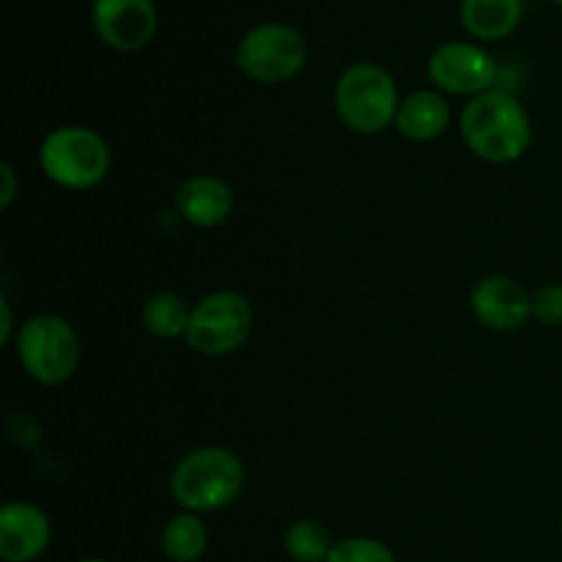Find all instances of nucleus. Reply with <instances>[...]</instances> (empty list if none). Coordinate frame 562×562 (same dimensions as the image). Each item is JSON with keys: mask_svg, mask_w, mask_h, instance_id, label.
Returning a JSON list of instances; mask_svg holds the SVG:
<instances>
[{"mask_svg": "<svg viewBox=\"0 0 562 562\" xmlns=\"http://www.w3.org/2000/svg\"><path fill=\"white\" fill-rule=\"evenodd\" d=\"M176 209L198 228H214L234 212V192L214 176H192L176 190Z\"/></svg>", "mask_w": 562, "mask_h": 562, "instance_id": "f8f14e48", "label": "nucleus"}, {"mask_svg": "<svg viewBox=\"0 0 562 562\" xmlns=\"http://www.w3.org/2000/svg\"><path fill=\"white\" fill-rule=\"evenodd\" d=\"M252 311L250 302L234 291H217L192 307L190 327H187V344L190 349L209 357H223L241 349L250 338Z\"/></svg>", "mask_w": 562, "mask_h": 562, "instance_id": "423d86ee", "label": "nucleus"}, {"mask_svg": "<svg viewBox=\"0 0 562 562\" xmlns=\"http://www.w3.org/2000/svg\"><path fill=\"white\" fill-rule=\"evenodd\" d=\"M461 137L467 148L486 162H514L530 146V115L514 93L486 91L461 113Z\"/></svg>", "mask_w": 562, "mask_h": 562, "instance_id": "f257e3e1", "label": "nucleus"}, {"mask_svg": "<svg viewBox=\"0 0 562 562\" xmlns=\"http://www.w3.org/2000/svg\"><path fill=\"white\" fill-rule=\"evenodd\" d=\"M560 530H562V514H560Z\"/></svg>", "mask_w": 562, "mask_h": 562, "instance_id": "4be33fe9", "label": "nucleus"}, {"mask_svg": "<svg viewBox=\"0 0 562 562\" xmlns=\"http://www.w3.org/2000/svg\"><path fill=\"white\" fill-rule=\"evenodd\" d=\"M80 562H108V560H99V558H88V560H80Z\"/></svg>", "mask_w": 562, "mask_h": 562, "instance_id": "412c9836", "label": "nucleus"}, {"mask_svg": "<svg viewBox=\"0 0 562 562\" xmlns=\"http://www.w3.org/2000/svg\"><path fill=\"white\" fill-rule=\"evenodd\" d=\"M190 316L192 311L187 307V302L179 294H173V291H159V294L148 296V302L143 305V324H146V329L165 340L187 335Z\"/></svg>", "mask_w": 562, "mask_h": 562, "instance_id": "2eb2a0df", "label": "nucleus"}, {"mask_svg": "<svg viewBox=\"0 0 562 562\" xmlns=\"http://www.w3.org/2000/svg\"><path fill=\"white\" fill-rule=\"evenodd\" d=\"M428 75L442 91L461 97H481L497 80V64L486 49L467 42H448L434 49L428 60Z\"/></svg>", "mask_w": 562, "mask_h": 562, "instance_id": "6e6552de", "label": "nucleus"}, {"mask_svg": "<svg viewBox=\"0 0 562 562\" xmlns=\"http://www.w3.org/2000/svg\"><path fill=\"white\" fill-rule=\"evenodd\" d=\"M38 165L58 187L88 190L97 187L110 170V148L86 126H60L44 137Z\"/></svg>", "mask_w": 562, "mask_h": 562, "instance_id": "20e7f679", "label": "nucleus"}, {"mask_svg": "<svg viewBox=\"0 0 562 562\" xmlns=\"http://www.w3.org/2000/svg\"><path fill=\"white\" fill-rule=\"evenodd\" d=\"M554 3H558V5H562V0H554Z\"/></svg>", "mask_w": 562, "mask_h": 562, "instance_id": "5701e85b", "label": "nucleus"}, {"mask_svg": "<svg viewBox=\"0 0 562 562\" xmlns=\"http://www.w3.org/2000/svg\"><path fill=\"white\" fill-rule=\"evenodd\" d=\"M16 357L36 382L55 387L77 371L80 344L66 318L33 316L16 335Z\"/></svg>", "mask_w": 562, "mask_h": 562, "instance_id": "39448f33", "label": "nucleus"}, {"mask_svg": "<svg viewBox=\"0 0 562 562\" xmlns=\"http://www.w3.org/2000/svg\"><path fill=\"white\" fill-rule=\"evenodd\" d=\"M49 519L31 503H9L0 510V558L5 562H31L47 552Z\"/></svg>", "mask_w": 562, "mask_h": 562, "instance_id": "9b49d317", "label": "nucleus"}, {"mask_svg": "<svg viewBox=\"0 0 562 562\" xmlns=\"http://www.w3.org/2000/svg\"><path fill=\"white\" fill-rule=\"evenodd\" d=\"M333 547L335 543L327 527H322L318 521L302 519L285 530V552L296 562H327Z\"/></svg>", "mask_w": 562, "mask_h": 562, "instance_id": "f3484780", "label": "nucleus"}, {"mask_svg": "<svg viewBox=\"0 0 562 562\" xmlns=\"http://www.w3.org/2000/svg\"><path fill=\"white\" fill-rule=\"evenodd\" d=\"M209 536L203 521L195 514H179L165 525L162 549L173 562H195L203 558Z\"/></svg>", "mask_w": 562, "mask_h": 562, "instance_id": "dca6fc26", "label": "nucleus"}, {"mask_svg": "<svg viewBox=\"0 0 562 562\" xmlns=\"http://www.w3.org/2000/svg\"><path fill=\"white\" fill-rule=\"evenodd\" d=\"M234 60L247 77L274 86L300 75L307 60V44L291 25L267 22L247 31Z\"/></svg>", "mask_w": 562, "mask_h": 562, "instance_id": "0eeeda50", "label": "nucleus"}, {"mask_svg": "<svg viewBox=\"0 0 562 562\" xmlns=\"http://www.w3.org/2000/svg\"><path fill=\"white\" fill-rule=\"evenodd\" d=\"M450 124V108L437 91H417L401 102L395 130L417 143L437 140Z\"/></svg>", "mask_w": 562, "mask_h": 562, "instance_id": "ddd939ff", "label": "nucleus"}, {"mask_svg": "<svg viewBox=\"0 0 562 562\" xmlns=\"http://www.w3.org/2000/svg\"><path fill=\"white\" fill-rule=\"evenodd\" d=\"M461 25L483 42H497L519 27L525 0H461Z\"/></svg>", "mask_w": 562, "mask_h": 562, "instance_id": "4468645a", "label": "nucleus"}, {"mask_svg": "<svg viewBox=\"0 0 562 562\" xmlns=\"http://www.w3.org/2000/svg\"><path fill=\"white\" fill-rule=\"evenodd\" d=\"M532 316L547 327H560L562 324V285L549 283L532 294Z\"/></svg>", "mask_w": 562, "mask_h": 562, "instance_id": "6ab92c4d", "label": "nucleus"}, {"mask_svg": "<svg viewBox=\"0 0 562 562\" xmlns=\"http://www.w3.org/2000/svg\"><path fill=\"white\" fill-rule=\"evenodd\" d=\"M0 173H3V181H5V190H3V198H0V206L3 209H9V203H11V198H14V190H16V184H14V170H11V165H0Z\"/></svg>", "mask_w": 562, "mask_h": 562, "instance_id": "aec40b11", "label": "nucleus"}, {"mask_svg": "<svg viewBox=\"0 0 562 562\" xmlns=\"http://www.w3.org/2000/svg\"><path fill=\"white\" fill-rule=\"evenodd\" d=\"M93 27L108 47L135 53L157 33V5L154 0H97Z\"/></svg>", "mask_w": 562, "mask_h": 562, "instance_id": "1a4fd4ad", "label": "nucleus"}, {"mask_svg": "<svg viewBox=\"0 0 562 562\" xmlns=\"http://www.w3.org/2000/svg\"><path fill=\"white\" fill-rule=\"evenodd\" d=\"M327 562H395V554L373 538H349L335 543Z\"/></svg>", "mask_w": 562, "mask_h": 562, "instance_id": "a211bd4d", "label": "nucleus"}, {"mask_svg": "<svg viewBox=\"0 0 562 562\" xmlns=\"http://www.w3.org/2000/svg\"><path fill=\"white\" fill-rule=\"evenodd\" d=\"M335 108L349 130L360 135H376L387 130L398 115V86L382 66L362 60L338 77Z\"/></svg>", "mask_w": 562, "mask_h": 562, "instance_id": "7ed1b4c3", "label": "nucleus"}, {"mask_svg": "<svg viewBox=\"0 0 562 562\" xmlns=\"http://www.w3.org/2000/svg\"><path fill=\"white\" fill-rule=\"evenodd\" d=\"M472 311L477 322L497 333H516L532 316V294L505 274L483 278L472 291Z\"/></svg>", "mask_w": 562, "mask_h": 562, "instance_id": "9d476101", "label": "nucleus"}, {"mask_svg": "<svg viewBox=\"0 0 562 562\" xmlns=\"http://www.w3.org/2000/svg\"><path fill=\"white\" fill-rule=\"evenodd\" d=\"M245 488V464L225 448H198L176 464L170 492L190 514H212Z\"/></svg>", "mask_w": 562, "mask_h": 562, "instance_id": "f03ea898", "label": "nucleus"}]
</instances>
